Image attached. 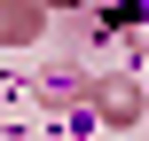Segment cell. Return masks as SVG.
I'll return each instance as SVG.
<instances>
[{"instance_id":"6da1fadb","label":"cell","mask_w":149,"mask_h":141,"mask_svg":"<svg viewBox=\"0 0 149 141\" xmlns=\"http://www.w3.org/2000/svg\"><path fill=\"white\" fill-rule=\"evenodd\" d=\"M134 8H141V16H149V0H134Z\"/></svg>"}]
</instances>
